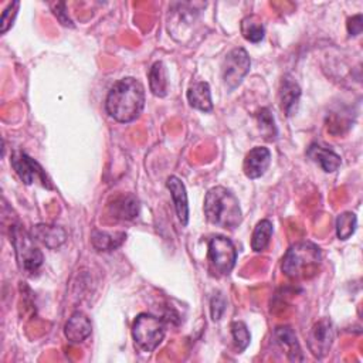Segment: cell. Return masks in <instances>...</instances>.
I'll list each match as a JSON object with an SVG mask.
<instances>
[{"label":"cell","instance_id":"obj_7","mask_svg":"<svg viewBox=\"0 0 363 363\" xmlns=\"http://www.w3.org/2000/svg\"><path fill=\"white\" fill-rule=\"evenodd\" d=\"M250 65H251L250 57H248L247 51L241 47L231 50L224 57L223 68H221L223 81L230 91L237 88L241 84V81L250 71Z\"/></svg>","mask_w":363,"mask_h":363},{"label":"cell","instance_id":"obj_6","mask_svg":"<svg viewBox=\"0 0 363 363\" xmlns=\"http://www.w3.org/2000/svg\"><path fill=\"white\" fill-rule=\"evenodd\" d=\"M208 259L218 274H230L237 259V250L233 241L224 235L213 237L208 241Z\"/></svg>","mask_w":363,"mask_h":363},{"label":"cell","instance_id":"obj_2","mask_svg":"<svg viewBox=\"0 0 363 363\" xmlns=\"http://www.w3.org/2000/svg\"><path fill=\"white\" fill-rule=\"evenodd\" d=\"M204 214L207 220L223 228H235L241 220V207L234 193L223 186L211 187L204 199Z\"/></svg>","mask_w":363,"mask_h":363},{"label":"cell","instance_id":"obj_23","mask_svg":"<svg viewBox=\"0 0 363 363\" xmlns=\"http://www.w3.org/2000/svg\"><path fill=\"white\" fill-rule=\"evenodd\" d=\"M357 227L356 214L352 211H345L337 216L336 218V235L339 240H347Z\"/></svg>","mask_w":363,"mask_h":363},{"label":"cell","instance_id":"obj_15","mask_svg":"<svg viewBox=\"0 0 363 363\" xmlns=\"http://www.w3.org/2000/svg\"><path fill=\"white\" fill-rule=\"evenodd\" d=\"M306 155L309 159H312L315 163H318L322 167V170L326 173H332V172L337 170V167L342 163L340 156L337 153H335L332 149L320 146L318 143H312L308 147Z\"/></svg>","mask_w":363,"mask_h":363},{"label":"cell","instance_id":"obj_28","mask_svg":"<svg viewBox=\"0 0 363 363\" xmlns=\"http://www.w3.org/2000/svg\"><path fill=\"white\" fill-rule=\"evenodd\" d=\"M52 11H54V14H55V17L60 20V23L62 24V26H69V27H72L74 24H72V21L69 20V17L67 16V9H65V3H57V4H54V7H52Z\"/></svg>","mask_w":363,"mask_h":363},{"label":"cell","instance_id":"obj_10","mask_svg":"<svg viewBox=\"0 0 363 363\" xmlns=\"http://www.w3.org/2000/svg\"><path fill=\"white\" fill-rule=\"evenodd\" d=\"M271 163V152L265 146L252 147L244 159L242 170L248 179L261 177Z\"/></svg>","mask_w":363,"mask_h":363},{"label":"cell","instance_id":"obj_5","mask_svg":"<svg viewBox=\"0 0 363 363\" xmlns=\"http://www.w3.org/2000/svg\"><path fill=\"white\" fill-rule=\"evenodd\" d=\"M135 345L143 352H153L164 337V323L155 315L139 313L132 325Z\"/></svg>","mask_w":363,"mask_h":363},{"label":"cell","instance_id":"obj_16","mask_svg":"<svg viewBox=\"0 0 363 363\" xmlns=\"http://www.w3.org/2000/svg\"><path fill=\"white\" fill-rule=\"evenodd\" d=\"M139 200L132 194L119 196L109 204V213L112 217L121 220H133L139 214Z\"/></svg>","mask_w":363,"mask_h":363},{"label":"cell","instance_id":"obj_1","mask_svg":"<svg viewBox=\"0 0 363 363\" xmlns=\"http://www.w3.org/2000/svg\"><path fill=\"white\" fill-rule=\"evenodd\" d=\"M145 106V88L132 78L126 77L119 79L109 89L105 101L106 112L111 118L121 123L135 121Z\"/></svg>","mask_w":363,"mask_h":363},{"label":"cell","instance_id":"obj_29","mask_svg":"<svg viewBox=\"0 0 363 363\" xmlns=\"http://www.w3.org/2000/svg\"><path fill=\"white\" fill-rule=\"evenodd\" d=\"M363 28V20H362V14H356L353 17H350L347 20V33L349 35H359L362 33Z\"/></svg>","mask_w":363,"mask_h":363},{"label":"cell","instance_id":"obj_4","mask_svg":"<svg viewBox=\"0 0 363 363\" xmlns=\"http://www.w3.org/2000/svg\"><path fill=\"white\" fill-rule=\"evenodd\" d=\"M10 241L13 242V247L16 250L18 267L27 274L37 272L44 261V257H43V252L35 247L34 238L31 237V234L23 230L21 225L11 224Z\"/></svg>","mask_w":363,"mask_h":363},{"label":"cell","instance_id":"obj_25","mask_svg":"<svg viewBox=\"0 0 363 363\" xmlns=\"http://www.w3.org/2000/svg\"><path fill=\"white\" fill-rule=\"evenodd\" d=\"M18 7H20V3L18 1H13L1 13V18H0V33L1 34H4L13 26V21H14V18L17 16Z\"/></svg>","mask_w":363,"mask_h":363},{"label":"cell","instance_id":"obj_18","mask_svg":"<svg viewBox=\"0 0 363 363\" xmlns=\"http://www.w3.org/2000/svg\"><path fill=\"white\" fill-rule=\"evenodd\" d=\"M187 101L190 106L203 111V112H211L213 102H211V91L210 85L204 81L193 84L187 89Z\"/></svg>","mask_w":363,"mask_h":363},{"label":"cell","instance_id":"obj_19","mask_svg":"<svg viewBox=\"0 0 363 363\" xmlns=\"http://www.w3.org/2000/svg\"><path fill=\"white\" fill-rule=\"evenodd\" d=\"M126 240V234L123 231L108 233L94 230L91 234V242L96 251H113L123 244Z\"/></svg>","mask_w":363,"mask_h":363},{"label":"cell","instance_id":"obj_21","mask_svg":"<svg viewBox=\"0 0 363 363\" xmlns=\"http://www.w3.org/2000/svg\"><path fill=\"white\" fill-rule=\"evenodd\" d=\"M240 28H241L242 37L250 43H259L264 38V34H265L262 20L255 14L244 17L241 20Z\"/></svg>","mask_w":363,"mask_h":363},{"label":"cell","instance_id":"obj_22","mask_svg":"<svg viewBox=\"0 0 363 363\" xmlns=\"http://www.w3.org/2000/svg\"><path fill=\"white\" fill-rule=\"evenodd\" d=\"M272 233H274V228H272V223L269 220L258 221L252 231V235H251V248L255 252L264 251L267 248V245L269 244Z\"/></svg>","mask_w":363,"mask_h":363},{"label":"cell","instance_id":"obj_17","mask_svg":"<svg viewBox=\"0 0 363 363\" xmlns=\"http://www.w3.org/2000/svg\"><path fill=\"white\" fill-rule=\"evenodd\" d=\"M299 96H301L299 85L295 82V79L292 77L285 75L281 81L279 98H281V106L288 116H291L294 113V111L296 109Z\"/></svg>","mask_w":363,"mask_h":363},{"label":"cell","instance_id":"obj_12","mask_svg":"<svg viewBox=\"0 0 363 363\" xmlns=\"http://www.w3.org/2000/svg\"><path fill=\"white\" fill-rule=\"evenodd\" d=\"M92 332V325L89 318L84 312H74L65 326H64V335L71 343H81L89 337Z\"/></svg>","mask_w":363,"mask_h":363},{"label":"cell","instance_id":"obj_3","mask_svg":"<svg viewBox=\"0 0 363 363\" xmlns=\"http://www.w3.org/2000/svg\"><path fill=\"white\" fill-rule=\"evenodd\" d=\"M320 261V248L311 241H301L288 248L282 258L281 269L288 278H306L318 271Z\"/></svg>","mask_w":363,"mask_h":363},{"label":"cell","instance_id":"obj_20","mask_svg":"<svg viewBox=\"0 0 363 363\" xmlns=\"http://www.w3.org/2000/svg\"><path fill=\"white\" fill-rule=\"evenodd\" d=\"M149 88L153 95L164 96L167 94V77L166 68L162 61H156L149 71Z\"/></svg>","mask_w":363,"mask_h":363},{"label":"cell","instance_id":"obj_27","mask_svg":"<svg viewBox=\"0 0 363 363\" xmlns=\"http://www.w3.org/2000/svg\"><path fill=\"white\" fill-rule=\"evenodd\" d=\"M225 305H227L225 299H224V296L220 292H217L211 298V301H210V312H211L213 320H220L221 319V316H223V313L225 311Z\"/></svg>","mask_w":363,"mask_h":363},{"label":"cell","instance_id":"obj_9","mask_svg":"<svg viewBox=\"0 0 363 363\" xmlns=\"http://www.w3.org/2000/svg\"><path fill=\"white\" fill-rule=\"evenodd\" d=\"M333 339H335L333 325L329 319L323 318L311 328L308 335V347L315 357L322 359L329 353Z\"/></svg>","mask_w":363,"mask_h":363},{"label":"cell","instance_id":"obj_26","mask_svg":"<svg viewBox=\"0 0 363 363\" xmlns=\"http://www.w3.org/2000/svg\"><path fill=\"white\" fill-rule=\"evenodd\" d=\"M258 122H259V126L262 129L264 133H267V136H275L277 135V128H275V122H274V116L271 115V112L264 108L258 112Z\"/></svg>","mask_w":363,"mask_h":363},{"label":"cell","instance_id":"obj_11","mask_svg":"<svg viewBox=\"0 0 363 363\" xmlns=\"http://www.w3.org/2000/svg\"><path fill=\"white\" fill-rule=\"evenodd\" d=\"M31 237L45 245L48 250H57L67 240V231L54 224H35L31 231Z\"/></svg>","mask_w":363,"mask_h":363},{"label":"cell","instance_id":"obj_14","mask_svg":"<svg viewBox=\"0 0 363 363\" xmlns=\"http://www.w3.org/2000/svg\"><path fill=\"white\" fill-rule=\"evenodd\" d=\"M275 342L286 352V356L291 362H302V350L296 335L291 326H278L274 332Z\"/></svg>","mask_w":363,"mask_h":363},{"label":"cell","instance_id":"obj_8","mask_svg":"<svg viewBox=\"0 0 363 363\" xmlns=\"http://www.w3.org/2000/svg\"><path fill=\"white\" fill-rule=\"evenodd\" d=\"M10 162H11L13 169L16 170L17 176L26 184H31L33 182H40L44 187L51 189L50 180L45 176L43 167L34 159H31L27 153H24V152H14L11 155V160Z\"/></svg>","mask_w":363,"mask_h":363},{"label":"cell","instance_id":"obj_13","mask_svg":"<svg viewBox=\"0 0 363 363\" xmlns=\"http://www.w3.org/2000/svg\"><path fill=\"white\" fill-rule=\"evenodd\" d=\"M166 186L170 191L172 201L174 204V210L177 214L179 221L183 225H187L189 223V201H187V193L183 182L177 176H170L166 180Z\"/></svg>","mask_w":363,"mask_h":363},{"label":"cell","instance_id":"obj_24","mask_svg":"<svg viewBox=\"0 0 363 363\" xmlns=\"http://www.w3.org/2000/svg\"><path fill=\"white\" fill-rule=\"evenodd\" d=\"M230 329H231V335H233L234 343L237 346V350L238 352L245 350L247 346L250 345V340H251V335L248 332L247 325L241 320H235V322L231 323Z\"/></svg>","mask_w":363,"mask_h":363}]
</instances>
